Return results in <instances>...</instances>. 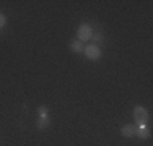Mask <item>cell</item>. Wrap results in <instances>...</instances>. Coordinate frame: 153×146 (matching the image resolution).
<instances>
[{
    "instance_id": "1",
    "label": "cell",
    "mask_w": 153,
    "mask_h": 146,
    "mask_svg": "<svg viewBox=\"0 0 153 146\" xmlns=\"http://www.w3.org/2000/svg\"><path fill=\"white\" fill-rule=\"evenodd\" d=\"M134 120L137 122V125H147L148 123V112L143 105H135V109H134Z\"/></svg>"
},
{
    "instance_id": "2",
    "label": "cell",
    "mask_w": 153,
    "mask_h": 146,
    "mask_svg": "<svg viewBox=\"0 0 153 146\" xmlns=\"http://www.w3.org/2000/svg\"><path fill=\"white\" fill-rule=\"evenodd\" d=\"M76 36H78V41L80 42L90 41V39H91V36H93L91 26H90V24H86V23H82L78 26V29H76Z\"/></svg>"
},
{
    "instance_id": "3",
    "label": "cell",
    "mask_w": 153,
    "mask_h": 146,
    "mask_svg": "<svg viewBox=\"0 0 153 146\" xmlns=\"http://www.w3.org/2000/svg\"><path fill=\"white\" fill-rule=\"evenodd\" d=\"M83 52H85V55H86L88 60H93V62L100 60V57H101V49L96 46V44H90V46H86L85 49H83Z\"/></svg>"
},
{
    "instance_id": "4",
    "label": "cell",
    "mask_w": 153,
    "mask_h": 146,
    "mask_svg": "<svg viewBox=\"0 0 153 146\" xmlns=\"http://www.w3.org/2000/svg\"><path fill=\"white\" fill-rule=\"evenodd\" d=\"M137 127L138 125H132V123H127L121 128V135L124 138H134L137 135Z\"/></svg>"
},
{
    "instance_id": "5",
    "label": "cell",
    "mask_w": 153,
    "mask_h": 146,
    "mask_svg": "<svg viewBox=\"0 0 153 146\" xmlns=\"http://www.w3.org/2000/svg\"><path fill=\"white\" fill-rule=\"evenodd\" d=\"M150 135H152V128H150V125H138L137 127V135L135 136L137 138H140V140H147V138H150Z\"/></svg>"
},
{
    "instance_id": "6",
    "label": "cell",
    "mask_w": 153,
    "mask_h": 146,
    "mask_svg": "<svg viewBox=\"0 0 153 146\" xmlns=\"http://www.w3.org/2000/svg\"><path fill=\"white\" fill-rule=\"evenodd\" d=\"M83 44L78 41V39H74V41H70V50L72 52H75V54H80V52H83Z\"/></svg>"
},
{
    "instance_id": "7",
    "label": "cell",
    "mask_w": 153,
    "mask_h": 146,
    "mask_svg": "<svg viewBox=\"0 0 153 146\" xmlns=\"http://www.w3.org/2000/svg\"><path fill=\"white\" fill-rule=\"evenodd\" d=\"M49 119L47 117H38V120H36V127H38L39 130H44V128H47L49 127Z\"/></svg>"
},
{
    "instance_id": "8",
    "label": "cell",
    "mask_w": 153,
    "mask_h": 146,
    "mask_svg": "<svg viewBox=\"0 0 153 146\" xmlns=\"http://www.w3.org/2000/svg\"><path fill=\"white\" fill-rule=\"evenodd\" d=\"M38 117H47V107L46 105H41L38 109Z\"/></svg>"
},
{
    "instance_id": "9",
    "label": "cell",
    "mask_w": 153,
    "mask_h": 146,
    "mask_svg": "<svg viewBox=\"0 0 153 146\" xmlns=\"http://www.w3.org/2000/svg\"><path fill=\"white\" fill-rule=\"evenodd\" d=\"M103 34H101V32H96V34H93L91 36V41H94V42H101V41H103Z\"/></svg>"
},
{
    "instance_id": "10",
    "label": "cell",
    "mask_w": 153,
    "mask_h": 146,
    "mask_svg": "<svg viewBox=\"0 0 153 146\" xmlns=\"http://www.w3.org/2000/svg\"><path fill=\"white\" fill-rule=\"evenodd\" d=\"M5 23H7V18H5V15H3L2 12H0V28H3V26H5Z\"/></svg>"
}]
</instances>
